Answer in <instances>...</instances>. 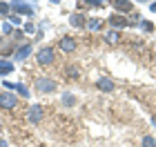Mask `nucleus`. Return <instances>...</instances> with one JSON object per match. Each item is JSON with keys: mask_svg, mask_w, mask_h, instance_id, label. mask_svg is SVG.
Here are the masks:
<instances>
[{"mask_svg": "<svg viewBox=\"0 0 156 147\" xmlns=\"http://www.w3.org/2000/svg\"><path fill=\"white\" fill-rule=\"evenodd\" d=\"M36 89H38L40 94H54L56 89H58V85H56V80L42 76V78H36Z\"/></svg>", "mask_w": 156, "mask_h": 147, "instance_id": "obj_1", "label": "nucleus"}, {"mask_svg": "<svg viewBox=\"0 0 156 147\" xmlns=\"http://www.w3.org/2000/svg\"><path fill=\"white\" fill-rule=\"evenodd\" d=\"M36 58H38L40 65H54V60H56V49H54V47H42V49H38Z\"/></svg>", "mask_w": 156, "mask_h": 147, "instance_id": "obj_2", "label": "nucleus"}, {"mask_svg": "<svg viewBox=\"0 0 156 147\" xmlns=\"http://www.w3.org/2000/svg\"><path fill=\"white\" fill-rule=\"evenodd\" d=\"M18 105V96L11 94V92H2L0 94V107L2 109H16Z\"/></svg>", "mask_w": 156, "mask_h": 147, "instance_id": "obj_3", "label": "nucleus"}, {"mask_svg": "<svg viewBox=\"0 0 156 147\" xmlns=\"http://www.w3.org/2000/svg\"><path fill=\"white\" fill-rule=\"evenodd\" d=\"M109 25H112V29H125V27H129L132 23L127 20V16H120V13H112L109 16Z\"/></svg>", "mask_w": 156, "mask_h": 147, "instance_id": "obj_4", "label": "nucleus"}, {"mask_svg": "<svg viewBox=\"0 0 156 147\" xmlns=\"http://www.w3.org/2000/svg\"><path fill=\"white\" fill-rule=\"evenodd\" d=\"M42 114H45V109H42V105H31L29 111H27V118H29V123L38 125L42 121Z\"/></svg>", "mask_w": 156, "mask_h": 147, "instance_id": "obj_5", "label": "nucleus"}, {"mask_svg": "<svg viewBox=\"0 0 156 147\" xmlns=\"http://www.w3.org/2000/svg\"><path fill=\"white\" fill-rule=\"evenodd\" d=\"M58 47H60V51L72 54V51H76V49H78V43H76L72 36H62V38H60V43H58Z\"/></svg>", "mask_w": 156, "mask_h": 147, "instance_id": "obj_6", "label": "nucleus"}, {"mask_svg": "<svg viewBox=\"0 0 156 147\" xmlns=\"http://www.w3.org/2000/svg\"><path fill=\"white\" fill-rule=\"evenodd\" d=\"M31 51H34L31 43H25V45H20V47L16 49V54H13V60H27V58L31 56Z\"/></svg>", "mask_w": 156, "mask_h": 147, "instance_id": "obj_7", "label": "nucleus"}, {"mask_svg": "<svg viewBox=\"0 0 156 147\" xmlns=\"http://www.w3.org/2000/svg\"><path fill=\"white\" fill-rule=\"evenodd\" d=\"M96 89H101V92H105V94H112L114 92V80L107 78V76H101V78L96 80Z\"/></svg>", "mask_w": 156, "mask_h": 147, "instance_id": "obj_8", "label": "nucleus"}, {"mask_svg": "<svg viewBox=\"0 0 156 147\" xmlns=\"http://www.w3.org/2000/svg\"><path fill=\"white\" fill-rule=\"evenodd\" d=\"M112 7H114L116 13H120V16H125V13H129V11L134 9V5L129 2V0H114Z\"/></svg>", "mask_w": 156, "mask_h": 147, "instance_id": "obj_9", "label": "nucleus"}, {"mask_svg": "<svg viewBox=\"0 0 156 147\" xmlns=\"http://www.w3.org/2000/svg\"><path fill=\"white\" fill-rule=\"evenodd\" d=\"M11 11L16 13H25V16H31L34 13V5H25V2H9Z\"/></svg>", "mask_w": 156, "mask_h": 147, "instance_id": "obj_10", "label": "nucleus"}, {"mask_svg": "<svg viewBox=\"0 0 156 147\" xmlns=\"http://www.w3.org/2000/svg\"><path fill=\"white\" fill-rule=\"evenodd\" d=\"M16 43H9V40H7V38H2V40H0V58H2V56L7 54V56H9V54H16Z\"/></svg>", "mask_w": 156, "mask_h": 147, "instance_id": "obj_11", "label": "nucleus"}, {"mask_svg": "<svg viewBox=\"0 0 156 147\" xmlns=\"http://www.w3.org/2000/svg\"><path fill=\"white\" fill-rule=\"evenodd\" d=\"M69 25L76 27V29H80V27H85V16L83 13H72V16H69Z\"/></svg>", "mask_w": 156, "mask_h": 147, "instance_id": "obj_12", "label": "nucleus"}, {"mask_svg": "<svg viewBox=\"0 0 156 147\" xmlns=\"http://www.w3.org/2000/svg\"><path fill=\"white\" fill-rule=\"evenodd\" d=\"M105 2L103 0H80V2H76V7H80V9H89V7H103Z\"/></svg>", "mask_w": 156, "mask_h": 147, "instance_id": "obj_13", "label": "nucleus"}, {"mask_svg": "<svg viewBox=\"0 0 156 147\" xmlns=\"http://www.w3.org/2000/svg\"><path fill=\"white\" fill-rule=\"evenodd\" d=\"M87 29H91V31H101L103 29V20L101 18H91V20H87Z\"/></svg>", "mask_w": 156, "mask_h": 147, "instance_id": "obj_14", "label": "nucleus"}, {"mask_svg": "<svg viewBox=\"0 0 156 147\" xmlns=\"http://www.w3.org/2000/svg\"><path fill=\"white\" fill-rule=\"evenodd\" d=\"M67 76H69V80H78V76H80V67H78V65H69L67 67Z\"/></svg>", "mask_w": 156, "mask_h": 147, "instance_id": "obj_15", "label": "nucleus"}, {"mask_svg": "<svg viewBox=\"0 0 156 147\" xmlns=\"http://www.w3.org/2000/svg\"><path fill=\"white\" fill-rule=\"evenodd\" d=\"M76 103H78V98L74 94H65L62 96V107H74Z\"/></svg>", "mask_w": 156, "mask_h": 147, "instance_id": "obj_16", "label": "nucleus"}, {"mask_svg": "<svg viewBox=\"0 0 156 147\" xmlns=\"http://www.w3.org/2000/svg\"><path fill=\"white\" fill-rule=\"evenodd\" d=\"M105 40L114 45V43H118V40H120V33H118L116 29H112V31H107V33H105Z\"/></svg>", "mask_w": 156, "mask_h": 147, "instance_id": "obj_17", "label": "nucleus"}, {"mask_svg": "<svg viewBox=\"0 0 156 147\" xmlns=\"http://www.w3.org/2000/svg\"><path fill=\"white\" fill-rule=\"evenodd\" d=\"M143 147H156V138L154 136H143Z\"/></svg>", "mask_w": 156, "mask_h": 147, "instance_id": "obj_18", "label": "nucleus"}, {"mask_svg": "<svg viewBox=\"0 0 156 147\" xmlns=\"http://www.w3.org/2000/svg\"><path fill=\"white\" fill-rule=\"evenodd\" d=\"M16 92L20 94V96H25V98H29V89H27L23 82H20V85H16Z\"/></svg>", "mask_w": 156, "mask_h": 147, "instance_id": "obj_19", "label": "nucleus"}, {"mask_svg": "<svg viewBox=\"0 0 156 147\" xmlns=\"http://www.w3.org/2000/svg\"><path fill=\"white\" fill-rule=\"evenodd\" d=\"M140 27H143V31H154V23L150 20H140Z\"/></svg>", "mask_w": 156, "mask_h": 147, "instance_id": "obj_20", "label": "nucleus"}, {"mask_svg": "<svg viewBox=\"0 0 156 147\" xmlns=\"http://www.w3.org/2000/svg\"><path fill=\"white\" fill-rule=\"evenodd\" d=\"M11 72H13V65H11V62H7V65H2V67H0V76L11 74Z\"/></svg>", "mask_w": 156, "mask_h": 147, "instance_id": "obj_21", "label": "nucleus"}, {"mask_svg": "<svg viewBox=\"0 0 156 147\" xmlns=\"http://www.w3.org/2000/svg\"><path fill=\"white\" fill-rule=\"evenodd\" d=\"M2 33H5V36L13 33V29H11V25H9V23H5V25H2Z\"/></svg>", "mask_w": 156, "mask_h": 147, "instance_id": "obj_22", "label": "nucleus"}, {"mask_svg": "<svg viewBox=\"0 0 156 147\" xmlns=\"http://www.w3.org/2000/svg\"><path fill=\"white\" fill-rule=\"evenodd\" d=\"M11 11V7L7 5V2H0V13H9Z\"/></svg>", "mask_w": 156, "mask_h": 147, "instance_id": "obj_23", "label": "nucleus"}, {"mask_svg": "<svg viewBox=\"0 0 156 147\" xmlns=\"http://www.w3.org/2000/svg\"><path fill=\"white\" fill-rule=\"evenodd\" d=\"M23 29H25V31H29V33H34V31H36V27H34L31 23H25V25H23Z\"/></svg>", "mask_w": 156, "mask_h": 147, "instance_id": "obj_24", "label": "nucleus"}, {"mask_svg": "<svg viewBox=\"0 0 156 147\" xmlns=\"http://www.w3.org/2000/svg\"><path fill=\"white\" fill-rule=\"evenodd\" d=\"M23 38V31H13V40H20Z\"/></svg>", "mask_w": 156, "mask_h": 147, "instance_id": "obj_25", "label": "nucleus"}, {"mask_svg": "<svg viewBox=\"0 0 156 147\" xmlns=\"http://www.w3.org/2000/svg\"><path fill=\"white\" fill-rule=\"evenodd\" d=\"M9 20H11V23H13V25H20V18H18V16H11Z\"/></svg>", "mask_w": 156, "mask_h": 147, "instance_id": "obj_26", "label": "nucleus"}, {"mask_svg": "<svg viewBox=\"0 0 156 147\" xmlns=\"http://www.w3.org/2000/svg\"><path fill=\"white\" fill-rule=\"evenodd\" d=\"M0 147H9V145H7V141H5V138H0Z\"/></svg>", "mask_w": 156, "mask_h": 147, "instance_id": "obj_27", "label": "nucleus"}, {"mask_svg": "<svg viewBox=\"0 0 156 147\" xmlns=\"http://www.w3.org/2000/svg\"><path fill=\"white\" fill-rule=\"evenodd\" d=\"M150 9H152V11H156V2H152V5H150Z\"/></svg>", "mask_w": 156, "mask_h": 147, "instance_id": "obj_28", "label": "nucleus"}, {"mask_svg": "<svg viewBox=\"0 0 156 147\" xmlns=\"http://www.w3.org/2000/svg\"><path fill=\"white\" fill-rule=\"evenodd\" d=\"M2 65H7V60H5V58H0V67H2Z\"/></svg>", "mask_w": 156, "mask_h": 147, "instance_id": "obj_29", "label": "nucleus"}]
</instances>
